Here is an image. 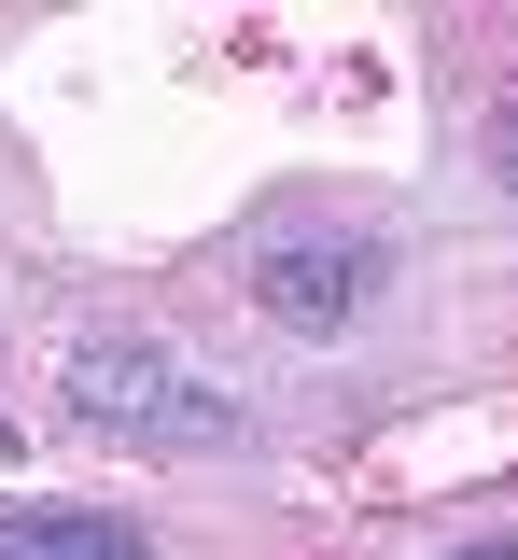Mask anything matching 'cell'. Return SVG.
I'll return each instance as SVG.
<instances>
[{"mask_svg": "<svg viewBox=\"0 0 518 560\" xmlns=\"http://www.w3.org/2000/svg\"><path fill=\"white\" fill-rule=\"evenodd\" d=\"M71 407L98 420V434H168V448H211L224 434V407L168 364V350H127V337H98V350H71Z\"/></svg>", "mask_w": 518, "mask_h": 560, "instance_id": "cell-1", "label": "cell"}, {"mask_svg": "<svg viewBox=\"0 0 518 560\" xmlns=\"http://www.w3.org/2000/svg\"><path fill=\"white\" fill-rule=\"evenodd\" d=\"M351 280H365V253L281 238V253H267V308H281V323H351Z\"/></svg>", "mask_w": 518, "mask_h": 560, "instance_id": "cell-2", "label": "cell"}, {"mask_svg": "<svg viewBox=\"0 0 518 560\" xmlns=\"http://www.w3.org/2000/svg\"><path fill=\"white\" fill-rule=\"evenodd\" d=\"M0 560H154L127 518H0Z\"/></svg>", "mask_w": 518, "mask_h": 560, "instance_id": "cell-3", "label": "cell"}, {"mask_svg": "<svg viewBox=\"0 0 518 560\" xmlns=\"http://www.w3.org/2000/svg\"><path fill=\"white\" fill-rule=\"evenodd\" d=\"M476 560H518V547H476Z\"/></svg>", "mask_w": 518, "mask_h": 560, "instance_id": "cell-4", "label": "cell"}]
</instances>
